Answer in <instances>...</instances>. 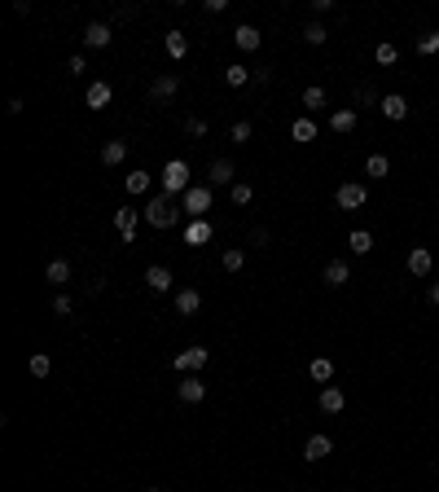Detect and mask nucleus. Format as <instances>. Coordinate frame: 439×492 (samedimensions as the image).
<instances>
[{
  "label": "nucleus",
  "instance_id": "nucleus-41",
  "mask_svg": "<svg viewBox=\"0 0 439 492\" xmlns=\"http://www.w3.org/2000/svg\"><path fill=\"white\" fill-rule=\"evenodd\" d=\"M66 70H70V75H84V70H88V62H84V53L66 57Z\"/></svg>",
  "mask_w": 439,
  "mask_h": 492
},
{
  "label": "nucleus",
  "instance_id": "nucleus-12",
  "mask_svg": "<svg viewBox=\"0 0 439 492\" xmlns=\"http://www.w3.org/2000/svg\"><path fill=\"white\" fill-rule=\"evenodd\" d=\"M110 97H114V88L105 79H97V83H88V92H84V101L92 106V110H105L110 106Z\"/></svg>",
  "mask_w": 439,
  "mask_h": 492
},
{
  "label": "nucleus",
  "instance_id": "nucleus-14",
  "mask_svg": "<svg viewBox=\"0 0 439 492\" xmlns=\"http://www.w3.org/2000/svg\"><path fill=\"white\" fill-rule=\"evenodd\" d=\"M145 286H150V291H159V295H167V291H172V268L150 264V268H145Z\"/></svg>",
  "mask_w": 439,
  "mask_h": 492
},
{
  "label": "nucleus",
  "instance_id": "nucleus-31",
  "mask_svg": "<svg viewBox=\"0 0 439 492\" xmlns=\"http://www.w3.org/2000/svg\"><path fill=\"white\" fill-rule=\"evenodd\" d=\"M27 369H31V378H49V369H53V361L44 352H35L31 361H27Z\"/></svg>",
  "mask_w": 439,
  "mask_h": 492
},
{
  "label": "nucleus",
  "instance_id": "nucleus-24",
  "mask_svg": "<svg viewBox=\"0 0 439 492\" xmlns=\"http://www.w3.org/2000/svg\"><path fill=\"white\" fill-rule=\"evenodd\" d=\"M251 75H255V70H251V66H242V62H233L229 70H224V83H229V88H242V83H251Z\"/></svg>",
  "mask_w": 439,
  "mask_h": 492
},
{
  "label": "nucleus",
  "instance_id": "nucleus-7",
  "mask_svg": "<svg viewBox=\"0 0 439 492\" xmlns=\"http://www.w3.org/2000/svg\"><path fill=\"white\" fill-rule=\"evenodd\" d=\"M431 268H435V255L426 246H413L409 250V273L413 277H431Z\"/></svg>",
  "mask_w": 439,
  "mask_h": 492
},
{
  "label": "nucleus",
  "instance_id": "nucleus-6",
  "mask_svg": "<svg viewBox=\"0 0 439 492\" xmlns=\"http://www.w3.org/2000/svg\"><path fill=\"white\" fill-rule=\"evenodd\" d=\"M141 215H145V211H136V207H119V211H114V229L123 233L127 242L136 237V224H141Z\"/></svg>",
  "mask_w": 439,
  "mask_h": 492
},
{
  "label": "nucleus",
  "instance_id": "nucleus-5",
  "mask_svg": "<svg viewBox=\"0 0 439 492\" xmlns=\"http://www.w3.org/2000/svg\"><path fill=\"white\" fill-rule=\"evenodd\" d=\"M365 198H369V189H365L360 181H347V185H338V194H334V202L343 211H360L365 207Z\"/></svg>",
  "mask_w": 439,
  "mask_h": 492
},
{
  "label": "nucleus",
  "instance_id": "nucleus-3",
  "mask_svg": "<svg viewBox=\"0 0 439 492\" xmlns=\"http://www.w3.org/2000/svg\"><path fill=\"white\" fill-rule=\"evenodd\" d=\"M211 202H216V194H211V185H189V194L181 198V207L194 215V220H207Z\"/></svg>",
  "mask_w": 439,
  "mask_h": 492
},
{
  "label": "nucleus",
  "instance_id": "nucleus-4",
  "mask_svg": "<svg viewBox=\"0 0 439 492\" xmlns=\"http://www.w3.org/2000/svg\"><path fill=\"white\" fill-rule=\"evenodd\" d=\"M207 361H211L207 347H185V352H176V356H172V369H176V374H198V369H203Z\"/></svg>",
  "mask_w": 439,
  "mask_h": 492
},
{
  "label": "nucleus",
  "instance_id": "nucleus-1",
  "mask_svg": "<svg viewBox=\"0 0 439 492\" xmlns=\"http://www.w3.org/2000/svg\"><path fill=\"white\" fill-rule=\"evenodd\" d=\"M159 181H163V194H167V198H176V194L185 198L189 185H194V176H189V163H185V159H172L167 167H163Z\"/></svg>",
  "mask_w": 439,
  "mask_h": 492
},
{
  "label": "nucleus",
  "instance_id": "nucleus-40",
  "mask_svg": "<svg viewBox=\"0 0 439 492\" xmlns=\"http://www.w3.org/2000/svg\"><path fill=\"white\" fill-rule=\"evenodd\" d=\"M185 132H189V137H207V119H185Z\"/></svg>",
  "mask_w": 439,
  "mask_h": 492
},
{
  "label": "nucleus",
  "instance_id": "nucleus-11",
  "mask_svg": "<svg viewBox=\"0 0 439 492\" xmlns=\"http://www.w3.org/2000/svg\"><path fill=\"white\" fill-rule=\"evenodd\" d=\"M233 44H237V49H246V53H255L259 44H264V35H259V27H251V22H242V27L233 31Z\"/></svg>",
  "mask_w": 439,
  "mask_h": 492
},
{
  "label": "nucleus",
  "instance_id": "nucleus-8",
  "mask_svg": "<svg viewBox=\"0 0 439 492\" xmlns=\"http://www.w3.org/2000/svg\"><path fill=\"white\" fill-rule=\"evenodd\" d=\"M378 110H382V115L391 119V124H400V119H409V101L400 97V92H387V97L378 101Z\"/></svg>",
  "mask_w": 439,
  "mask_h": 492
},
{
  "label": "nucleus",
  "instance_id": "nucleus-15",
  "mask_svg": "<svg viewBox=\"0 0 439 492\" xmlns=\"http://www.w3.org/2000/svg\"><path fill=\"white\" fill-rule=\"evenodd\" d=\"M211 237H216L211 220H189V224H185V242H189V246H203V242H211Z\"/></svg>",
  "mask_w": 439,
  "mask_h": 492
},
{
  "label": "nucleus",
  "instance_id": "nucleus-35",
  "mask_svg": "<svg viewBox=\"0 0 439 492\" xmlns=\"http://www.w3.org/2000/svg\"><path fill=\"white\" fill-rule=\"evenodd\" d=\"M229 137L237 141V146H242V141H251V137H255V124H251V119H237V124H233V132H229Z\"/></svg>",
  "mask_w": 439,
  "mask_h": 492
},
{
  "label": "nucleus",
  "instance_id": "nucleus-23",
  "mask_svg": "<svg viewBox=\"0 0 439 492\" xmlns=\"http://www.w3.org/2000/svg\"><path fill=\"white\" fill-rule=\"evenodd\" d=\"M123 159H127V141H105L101 146V163L105 167H119Z\"/></svg>",
  "mask_w": 439,
  "mask_h": 492
},
{
  "label": "nucleus",
  "instance_id": "nucleus-10",
  "mask_svg": "<svg viewBox=\"0 0 439 492\" xmlns=\"http://www.w3.org/2000/svg\"><path fill=\"white\" fill-rule=\"evenodd\" d=\"M207 185H237V172H233V163L229 159H216V163H211V172H207Z\"/></svg>",
  "mask_w": 439,
  "mask_h": 492
},
{
  "label": "nucleus",
  "instance_id": "nucleus-2",
  "mask_svg": "<svg viewBox=\"0 0 439 492\" xmlns=\"http://www.w3.org/2000/svg\"><path fill=\"white\" fill-rule=\"evenodd\" d=\"M176 220H181V211H176V202L167 194H159V198L145 202V224H154V229H172Z\"/></svg>",
  "mask_w": 439,
  "mask_h": 492
},
{
  "label": "nucleus",
  "instance_id": "nucleus-19",
  "mask_svg": "<svg viewBox=\"0 0 439 492\" xmlns=\"http://www.w3.org/2000/svg\"><path fill=\"white\" fill-rule=\"evenodd\" d=\"M176 88H181V79H176V75H159V79L150 83V97L154 101H167V97H176Z\"/></svg>",
  "mask_w": 439,
  "mask_h": 492
},
{
  "label": "nucleus",
  "instance_id": "nucleus-22",
  "mask_svg": "<svg viewBox=\"0 0 439 492\" xmlns=\"http://www.w3.org/2000/svg\"><path fill=\"white\" fill-rule=\"evenodd\" d=\"M110 40H114V35H110V27H105V22H92V27L84 31V44H88V49H105Z\"/></svg>",
  "mask_w": 439,
  "mask_h": 492
},
{
  "label": "nucleus",
  "instance_id": "nucleus-39",
  "mask_svg": "<svg viewBox=\"0 0 439 492\" xmlns=\"http://www.w3.org/2000/svg\"><path fill=\"white\" fill-rule=\"evenodd\" d=\"M70 308H75V299H70L66 291H62V295L53 299V312H57V317H70Z\"/></svg>",
  "mask_w": 439,
  "mask_h": 492
},
{
  "label": "nucleus",
  "instance_id": "nucleus-17",
  "mask_svg": "<svg viewBox=\"0 0 439 492\" xmlns=\"http://www.w3.org/2000/svg\"><path fill=\"white\" fill-rule=\"evenodd\" d=\"M176 312H181V317H198V312H203V295L198 291H176Z\"/></svg>",
  "mask_w": 439,
  "mask_h": 492
},
{
  "label": "nucleus",
  "instance_id": "nucleus-25",
  "mask_svg": "<svg viewBox=\"0 0 439 492\" xmlns=\"http://www.w3.org/2000/svg\"><path fill=\"white\" fill-rule=\"evenodd\" d=\"M387 172H391V159H387V154H369V159H365V176H374V181H382Z\"/></svg>",
  "mask_w": 439,
  "mask_h": 492
},
{
  "label": "nucleus",
  "instance_id": "nucleus-38",
  "mask_svg": "<svg viewBox=\"0 0 439 492\" xmlns=\"http://www.w3.org/2000/svg\"><path fill=\"white\" fill-rule=\"evenodd\" d=\"M303 35H307V44H325V40H329V31L321 27V22H307V31H303Z\"/></svg>",
  "mask_w": 439,
  "mask_h": 492
},
{
  "label": "nucleus",
  "instance_id": "nucleus-28",
  "mask_svg": "<svg viewBox=\"0 0 439 492\" xmlns=\"http://www.w3.org/2000/svg\"><path fill=\"white\" fill-rule=\"evenodd\" d=\"M290 137L294 141H303V146H307V141H316V124H312V119H294V124H290Z\"/></svg>",
  "mask_w": 439,
  "mask_h": 492
},
{
  "label": "nucleus",
  "instance_id": "nucleus-26",
  "mask_svg": "<svg viewBox=\"0 0 439 492\" xmlns=\"http://www.w3.org/2000/svg\"><path fill=\"white\" fill-rule=\"evenodd\" d=\"M123 189H127V194H145V189H150V172H141V167H132V172L123 176Z\"/></svg>",
  "mask_w": 439,
  "mask_h": 492
},
{
  "label": "nucleus",
  "instance_id": "nucleus-43",
  "mask_svg": "<svg viewBox=\"0 0 439 492\" xmlns=\"http://www.w3.org/2000/svg\"><path fill=\"white\" fill-rule=\"evenodd\" d=\"M145 492H159V488H145Z\"/></svg>",
  "mask_w": 439,
  "mask_h": 492
},
{
  "label": "nucleus",
  "instance_id": "nucleus-21",
  "mask_svg": "<svg viewBox=\"0 0 439 492\" xmlns=\"http://www.w3.org/2000/svg\"><path fill=\"white\" fill-rule=\"evenodd\" d=\"M307 378H312V382H329V378H334V361H329V356H312V361H307Z\"/></svg>",
  "mask_w": 439,
  "mask_h": 492
},
{
  "label": "nucleus",
  "instance_id": "nucleus-16",
  "mask_svg": "<svg viewBox=\"0 0 439 492\" xmlns=\"http://www.w3.org/2000/svg\"><path fill=\"white\" fill-rule=\"evenodd\" d=\"M329 449H334V440H329V435H307L303 457H307V462H321V457H329Z\"/></svg>",
  "mask_w": 439,
  "mask_h": 492
},
{
  "label": "nucleus",
  "instance_id": "nucleus-34",
  "mask_svg": "<svg viewBox=\"0 0 439 492\" xmlns=\"http://www.w3.org/2000/svg\"><path fill=\"white\" fill-rule=\"evenodd\" d=\"M229 198H233V207H246V202H251V198H255V189H251V185H246V181H237V185L229 189Z\"/></svg>",
  "mask_w": 439,
  "mask_h": 492
},
{
  "label": "nucleus",
  "instance_id": "nucleus-30",
  "mask_svg": "<svg viewBox=\"0 0 439 492\" xmlns=\"http://www.w3.org/2000/svg\"><path fill=\"white\" fill-rule=\"evenodd\" d=\"M185 53H189V40H185L181 31H167V57H172V62H181Z\"/></svg>",
  "mask_w": 439,
  "mask_h": 492
},
{
  "label": "nucleus",
  "instance_id": "nucleus-37",
  "mask_svg": "<svg viewBox=\"0 0 439 492\" xmlns=\"http://www.w3.org/2000/svg\"><path fill=\"white\" fill-rule=\"evenodd\" d=\"M418 53H426V57L439 53V31H426V35H422V40H418Z\"/></svg>",
  "mask_w": 439,
  "mask_h": 492
},
{
  "label": "nucleus",
  "instance_id": "nucleus-29",
  "mask_svg": "<svg viewBox=\"0 0 439 492\" xmlns=\"http://www.w3.org/2000/svg\"><path fill=\"white\" fill-rule=\"evenodd\" d=\"M44 277H49L53 286H66V282H70V264H66V259H49V268H44Z\"/></svg>",
  "mask_w": 439,
  "mask_h": 492
},
{
  "label": "nucleus",
  "instance_id": "nucleus-9",
  "mask_svg": "<svg viewBox=\"0 0 439 492\" xmlns=\"http://www.w3.org/2000/svg\"><path fill=\"white\" fill-rule=\"evenodd\" d=\"M176 395H181L185 404H198V400L207 395V387H203V378H198V374H185V378H181V387H176Z\"/></svg>",
  "mask_w": 439,
  "mask_h": 492
},
{
  "label": "nucleus",
  "instance_id": "nucleus-20",
  "mask_svg": "<svg viewBox=\"0 0 439 492\" xmlns=\"http://www.w3.org/2000/svg\"><path fill=\"white\" fill-rule=\"evenodd\" d=\"M321 413H343V404H347V395H343V387H321Z\"/></svg>",
  "mask_w": 439,
  "mask_h": 492
},
{
  "label": "nucleus",
  "instance_id": "nucleus-27",
  "mask_svg": "<svg viewBox=\"0 0 439 492\" xmlns=\"http://www.w3.org/2000/svg\"><path fill=\"white\" fill-rule=\"evenodd\" d=\"M347 246H351V255H369V250H374V233L369 229H356L347 237Z\"/></svg>",
  "mask_w": 439,
  "mask_h": 492
},
{
  "label": "nucleus",
  "instance_id": "nucleus-32",
  "mask_svg": "<svg viewBox=\"0 0 439 492\" xmlns=\"http://www.w3.org/2000/svg\"><path fill=\"white\" fill-rule=\"evenodd\" d=\"M374 57H378V66H396L400 49H396V44H391V40H382V44H378V49H374Z\"/></svg>",
  "mask_w": 439,
  "mask_h": 492
},
{
  "label": "nucleus",
  "instance_id": "nucleus-36",
  "mask_svg": "<svg viewBox=\"0 0 439 492\" xmlns=\"http://www.w3.org/2000/svg\"><path fill=\"white\" fill-rule=\"evenodd\" d=\"M224 268H229V273H242V268H246V250H237V246L224 250Z\"/></svg>",
  "mask_w": 439,
  "mask_h": 492
},
{
  "label": "nucleus",
  "instance_id": "nucleus-42",
  "mask_svg": "<svg viewBox=\"0 0 439 492\" xmlns=\"http://www.w3.org/2000/svg\"><path fill=\"white\" fill-rule=\"evenodd\" d=\"M426 299H431V304L439 308V282H431V291H426Z\"/></svg>",
  "mask_w": 439,
  "mask_h": 492
},
{
  "label": "nucleus",
  "instance_id": "nucleus-33",
  "mask_svg": "<svg viewBox=\"0 0 439 492\" xmlns=\"http://www.w3.org/2000/svg\"><path fill=\"white\" fill-rule=\"evenodd\" d=\"M303 106H307V115L321 110V106H325V88H316V83H312V88H303Z\"/></svg>",
  "mask_w": 439,
  "mask_h": 492
},
{
  "label": "nucleus",
  "instance_id": "nucleus-18",
  "mask_svg": "<svg viewBox=\"0 0 439 492\" xmlns=\"http://www.w3.org/2000/svg\"><path fill=\"white\" fill-rule=\"evenodd\" d=\"M356 124H360V115H356V110H347V106L329 115V128H334L338 137H347V132H356Z\"/></svg>",
  "mask_w": 439,
  "mask_h": 492
},
{
  "label": "nucleus",
  "instance_id": "nucleus-13",
  "mask_svg": "<svg viewBox=\"0 0 439 492\" xmlns=\"http://www.w3.org/2000/svg\"><path fill=\"white\" fill-rule=\"evenodd\" d=\"M347 282H351V268H347L343 259H329V264H325V286H329V291H343Z\"/></svg>",
  "mask_w": 439,
  "mask_h": 492
}]
</instances>
